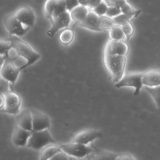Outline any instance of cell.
Segmentation results:
<instances>
[{
  "label": "cell",
  "instance_id": "19",
  "mask_svg": "<svg viewBox=\"0 0 160 160\" xmlns=\"http://www.w3.org/2000/svg\"><path fill=\"white\" fill-rule=\"evenodd\" d=\"M119 155L115 152L106 150H100L97 152H94L90 157L91 160H117Z\"/></svg>",
  "mask_w": 160,
  "mask_h": 160
},
{
  "label": "cell",
  "instance_id": "41",
  "mask_svg": "<svg viewBox=\"0 0 160 160\" xmlns=\"http://www.w3.org/2000/svg\"><path fill=\"white\" fill-rule=\"evenodd\" d=\"M71 160H91V159H90V157H86V158H71Z\"/></svg>",
  "mask_w": 160,
  "mask_h": 160
},
{
  "label": "cell",
  "instance_id": "12",
  "mask_svg": "<svg viewBox=\"0 0 160 160\" xmlns=\"http://www.w3.org/2000/svg\"><path fill=\"white\" fill-rule=\"evenodd\" d=\"M101 136H102V132L98 130L87 129L80 131L74 135L72 142L82 144H90L93 141L101 138Z\"/></svg>",
  "mask_w": 160,
  "mask_h": 160
},
{
  "label": "cell",
  "instance_id": "36",
  "mask_svg": "<svg viewBox=\"0 0 160 160\" xmlns=\"http://www.w3.org/2000/svg\"><path fill=\"white\" fill-rule=\"evenodd\" d=\"M50 160H71V157L68 155L65 152L61 151L60 152L57 153L55 156H53Z\"/></svg>",
  "mask_w": 160,
  "mask_h": 160
},
{
  "label": "cell",
  "instance_id": "14",
  "mask_svg": "<svg viewBox=\"0 0 160 160\" xmlns=\"http://www.w3.org/2000/svg\"><path fill=\"white\" fill-rule=\"evenodd\" d=\"M32 131H28L16 125L14 128L12 134V142L16 147L28 146V140L31 135Z\"/></svg>",
  "mask_w": 160,
  "mask_h": 160
},
{
  "label": "cell",
  "instance_id": "18",
  "mask_svg": "<svg viewBox=\"0 0 160 160\" xmlns=\"http://www.w3.org/2000/svg\"><path fill=\"white\" fill-rule=\"evenodd\" d=\"M90 8L88 7L82 5H78V7L71 11V15L72 20H74L77 23H81L85 20L87 16L90 12Z\"/></svg>",
  "mask_w": 160,
  "mask_h": 160
},
{
  "label": "cell",
  "instance_id": "24",
  "mask_svg": "<svg viewBox=\"0 0 160 160\" xmlns=\"http://www.w3.org/2000/svg\"><path fill=\"white\" fill-rule=\"evenodd\" d=\"M143 88L152 97L157 107L160 108V85L154 87V88H150V87H146L145 86V87H143Z\"/></svg>",
  "mask_w": 160,
  "mask_h": 160
},
{
  "label": "cell",
  "instance_id": "1",
  "mask_svg": "<svg viewBox=\"0 0 160 160\" xmlns=\"http://www.w3.org/2000/svg\"><path fill=\"white\" fill-rule=\"evenodd\" d=\"M127 56L114 55L104 51V64L113 82L117 83L125 75Z\"/></svg>",
  "mask_w": 160,
  "mask_h": 160
},
{
  "label": "cell",
  "instance_id": "23",
  "mask_svg": "<svg viewBox=\"0 0 160 160\" xmlns=\"http://www.w3.org/2000/svg\"><path fill=\"white\" fill-rule=\"evenodd\" d=\"M74 35H75V34H74V31L70 29V28H66L60 34V42L64 45H69L72 42L73 39H74Z\"/></svg>",
  "mask_w": 160,
  "mask_h": 160
},
{
  "label": "cell",
  "instance_id": "35",
  "mask_svg": "<svg viewBox=\"0 0 160 160\" xmlns=\"http://www.w3.org/2000/svg\"><path fill=\"white\" fill-rule=\"evenodd\" d=\"M7 58L9 60H11V61H13L14 59H15V58H17V57L19 56V55H18V51H17V50L15 49L14 47H11V48H10L9 51H8V53H7Z\"/></svg>",
  "mask_w": 160,
  "mask_h": 160
},
{
  "label": "cell",
  "instance_id": "25",
  "mask_svg": "<svg viewBox=\"0 0 160 160\" xmlns=\"http://www.w3.org/2000/svg\"><path fill=\"white\" fill-rule=\"evenodd\" d=\"M58 0H47L44 4V12L49 19H51L53 17V14L55 12V8H56L57 3Z\"/></svg>",
  "mask_w": 160,
  "mask_h": 160
},
{
  "label": "cell",
  "instance_id": "28",
  "mask_svg": "<svg viewBox=\"0 0 160 160\" xmlns=\"http://www.w3.org/2000/svg\"><path fill=\"white\" fill-rule=\"evenodd\" d=\"M108 9V5L104 1H102L101 3H99L98 5H97L95 8H94L93 9H91V11L94 13H95L98 16H105L107 11Z\"/></svg>",
  "mask_w": 160,
  "mask_h": 160
},
{
  "label": "cell",
  "instance_id": "29",
  "mask_svg": "<svg viewBox=\"0 0 160 160\" xmlns=\"http://www.w3.org/2000/svg\"><path fill=\"white\" fill-rule=\"evenodd\" d=\"M121 14H122V13L119 7H118V6H109L107 13H106V16L108 17V18H114L118 15H121Z\"/></svg>",
  "mask_w": 160,
  "mask_h": 160
},
{
  "label": "cell",
  "instance_id": "7",
  "mask_svg": "<svg viewBox=\"0 0 160 160\" xmlns=\"http://www.w3.org/2000/svg\"><path fill=\"white\" fill-rule=\"evenodd\" d=\"M4 26L8 33L12 36H23L30 30V28H27L20 22L15 13L6 17L4 19Z\"/></svg>",
  "mask_w": 160,
  "mask_h": 160
},
{
  "label": "cell",
  "instance_id": "34",
  "mask_svg": "<svg viewBox=\"0 0 160 160\" xmlns=\"http://www.w3.org/2000/svg\"><path fill=\"white\" fill-rule=\"evenodd\" d=\"M11 83L9 81L1 77V80H0V92H1V95H4V94H7L10 91H11Z\"/></svg>",
  "mask_w": 160,
  "mask_h": 160
},
{
  "label": "cell",
  "instance_id": "5",
  "mask_svg": "<svg viewBox=\"0 0 160 160\" xmlns=\"http://www.w3.org/2000/svg\"><path fill=\"white\" fill-rule=\"evenodd\" d=\"M55 143V140L52 137L48 129L40 131H32L28 140V147L34 150H42L50 144Z\"/></svg>",
  "mask_w": 160,
  "mask_h": 160
},
{
  "label": "cell",
  "instance_id": "30",
  "mask_svg": "<svg viewBox=\"0 0 160 160\" xmlns=\"http://www.w3.org/2000/svg\"><path fill=\"white\" fill-rule=\"evenodd\" d=\"M122 29L124 33V35H125V38H127L128 41H129L134 34V27H133L132 23L131 22H128L123 24L122 26Z\"/></svg>",
  "mask_w": 160,
  "mask_h": 160
},
{
  "label": "cell",
  "instance_id": "13",
  "mask_svg": "<svg viewBox=\"0 0 160 160\" xmlns=\"http://www.w3.org/2000/svg\"><path fill=\"white\" fill-rule=\"evenodd\" d=\"M105 52L111 53L114 55L127 56L129 51V47L128 43L122 40V41H113L110 39L105 46Z\"/></svg>",
  "mask_w": 160,
  "mask_h": 160
},
{
  "label": "cell",
  "instance_id": "32",
  "mask_svg": "<svg viewBox=\"0 0 160 160\" xmlns=\"http://www.w3.org/2000/svg\"><path fill=\"white\" fill-rule=\"evenodd\" d=\"M12 62L13 63L15 64V67H16L17 68H18L20 71H22L24 68H28V60L26 59L25 58H23L22 56H20V55L18 57H17L15 59L13 60Z\"/></svg>",
  "mask_w": 160,
  "mask_h": 160
},
{
  "label": "cell",
  "instance_id": "22",
  "mask_svg": "<svg viewBox=\"0 0 160 160\" xmlns=\"http://www.w3.org/2000/svg\"><path fill=\"white\" fill-rule=\"evenodd\" d=\"M110 39L113 41H122L125 38L124 33L122 31V27L118 25H114L109 30Z\"/></svg>",
  "mask_w": 160,
  "mask_h": 160
},
{
  "label": "cell",
  "instance_id": "4",
  "mask_svg": "<svg viewBox=\"0 0 160 160\" xmlns=\"http://www.w3.org/2000/svg\"><path fill=\"white\" fill-rule=\"evenodd\" d=\"M1 97V111L11 115H17L21 112L22 99L19 95L14 91L0 95Z\"/></svg>",
  "mask_w": 160,
  "mask_h": 160
},
{
  "label": "cell",
  "instance_id": "20",
  "mask_svg": "<svg viewBox=\"0 0 160 160\" xmlns=\"http://www.w3.org/2000/svg\"><path fill=\"white\" fill-rule=\"evenodd\" d=\"M116 6L119 7L122 14L130 15L131 17H136L139 15V10H135L127 0H117Z\"/></svg>",
  "mask_w": 160,
  "mask_h": 160
},
{
  "label": "cell",
  "instance_id": "3",
  "mask_svg": "<svg viewBox=\"0 0 160 160\" xmlns=\"http://www.w3.org/2000/svg\"><path fill=\"white\" fill-rule=\"evenodd\" d=\"M11 40L12 42V46L17 50L18 55L28 60V67L34 64L40 58L39 54L33 49L29 43L22 41L17 36H11Z\"/></svg>",
  "mask_w": 160,
  "mask_h": 160
},
{
  "label": "cell",
  "instance_id": "8",
  "mask_svg": "<svg viewBox=\"0 0 160 160\" xmlns=\"http://www.w3.org/2000/svg\"><path fill=\"white\" fill-rule=\"evenodd\" d=\"M71 20H72V18H71V12L68 11L55 18H53L51 19V28L48 31V36H55L60 30L68 28L71 22Z\"/></svg>",
  "mask_w": 160,
  "mask_h": 160
},
{
  "label": "cell",
  "instance_id": "2",
  "mask_svg": "<svg viewBox=\"0 0 160 160\" xmlns=\"http://www.w3.org/2000/svg\"><path fill=\"white\" fill-rule=\"evenodd\" d=\"M60 148L70 157L76 158H86L91 154H93L95 151V148L91 144H82L75 142L62 144L60 145Z\"/></svg>",
  "mask_w": 160,
  "mask_h": 160
},
{
  "label": "cell",
  "instance_id": "15",
  "mask_svg": "<svg viewBox=\"0 0 160 160\" xmlns=\"http://www.w3.org/2000/svg\"><path fill=\"white\" fill-rule=\"evenodd\" d=\"M16 125L28 131H33V117L31 109L22 110L16 115Z\"/></svg>",
  "mask_w": 160,
  "mask_h": 160
},
{
  "label": "cell",
  "instance_id": "6",
  "mask_svg": "<svg viewBox=\"0 0 160 160\" xmlns=\"http://www.w3.org/2000/svg\"><path fill=\"white\" fill-rule=\"evenodd\" d=\"M142 78H143V72L128 73L123 75L119 82L115 83V87L117 88H121L123 87H132L135 88L134 95H137L139 94L140 90L143 87Z\"/></svg>",
  "mask_w": 160,
  "mask_h": 160
},
{
  "label": "cell",
  "instance_id": "17",
  "mask_svg": "<svg viewBox=\"0 0 160 160\" xmlns=\"http://www.w3.org/2000/svg\"><path fill=\"white\" fill-rule=\"evenodd\" d=\"M143 86L154 88L160 85V70L151 69L143 72Z\"/></svg>",
  "mask_w": 160,
  "mask_h": 160
},
{
  "label": "cell",
  "instance_id": "26",
  "mask_svg": "<svg viewBox=\"0 0 160 160\" xmlns=\"http://www.w3.org/2000/svg\"><path fill=\"white\" fill-rule=\"evenodd\" d=\"M114 25H115V23L112 18H108L106 15L100 17V26L103 31L110 30Z\"/></svg>",
  "mask_w": 160,
  "mask_h": 160
},
{
  "label": "cell",
  "instance_id": "33",
  "mask_svg": "<svg viewBox=\"0 0 160 160\" xmlns=\"http://www.w3.org/2000/svg\"><path fill=\"white\" fill-rule=\"evenodd\" d=\"M11 47H12V42L11 39L1 40V42H0V54L1 55H7V53Z\"/></svg>",
  "mask_w": 160,
  "mask_h": 160
},
{
  "label": "cell",
  "instance_id": "11",
  "mask_svg": "<svg viewBox=\"0 0 160 160\" xmlns=\"http://www.w3.org/2000/svg\"><path fill=\"white\" fill-rule=\"evenodd\" d=\"M15 15L27 28H32L34 27L36 20V15L35 11L31 7H22L17 10L15 12Z\"/></svg>",
  "mask_w": 160,
  "mask_h": 160
},
{
  "label": "cell",
  "instance_id": "16",
  "mask_svg": "<svg viewBox=\"0 0 160 160\" xmlns=\"http://www.w3.org/2000/svg\"><path fill=\"white\" fill-rule=\"evenodd\" d=\"M80 27L85 28L91 31H97V32H102V29L100 26V17L91 11L85 18L83 22L79 23Z\"/></svg>",
  "mask_w": 160,
  "mask_h": 160
},
{
  "label": "cell",
  "instance_id": "40",
  "mask_svg": "<svg viewBox=\"0 0 160 160\" xmlns=\"http://www.w3.org/2000/svg\"><path fill=\"white\" fill-rule=\"evenodd\" d=\"M78 2H79L80 5L86 6V7H89V4H90V2H91V0H78Z\"/></svg>",
  "mask_w": 160,
  "mask_h": 160
},
{
  "label": "cell",
  "instance_id": "31",
  "mask_svg": "<svg viewBox=\"0 0 160 160\" xmlns=\"http://www.w3.org/2000/svg\"><path fill=\"white\" fill-rule=\"evenodd\" d=\"M131 18H132V17L130 16V15H125V14H121V15H118V16L112 18V19L114 20L115 25H118L122 27L123 24L127 23V22H131Z\"/></svg>",
  "mask_w": 160,
  "mask_h": 160
},
{
  "label": "cell",
  "instance_id": "21",
  "mask_svg": "<svg viewBox=\"0 0 160 160\" xmlns=\"http://www.w3.org/2000/svg\"><path fill=\"white\" fill-rule=\"evenodd\" d=\"M62 151L59 146L57 145H48L43 149H42L40 154L39 160H50L53 156H55L57 153Z\"/></svg>",
  "mask_w": 160,
  "mask_h": 160
},
{
  "label": "cell",
  "instance_id": "39",
  "mask_svg": "<svg viewBox=\"0 0 160 160\" xmlns=\"http://www.w3.org/2000/svg\"><path fill=\"white\" fill-rule=\"evenodd\" d=\"M102 1H103V0H91V2H90V4H89V7H88V8H89L90 9H93V8H95L97 5H98L99 3H101Z\"/></svg>",
  "mask_w": 160,
  "mask_h": 160
},
{
  "label": "cell",
  "instance_id": "10",
  "mask_svg": "<svg viewBox=\"0 0 160 160\" xmlns=\"http://www.w3.org/2000/svg\"><path fill=\"white\" fill-rule=\"evenodd\" d=\"M33 117V131H40L49 129L51 120L45 113L35 109H31Z\"/></svg>",
  "mask_w": 160,
  "mask_h": 160
},
{
  "label": "cell",
  "instance_id": "27",
  "mask_svg": "<svg viewBox=\"0 0 160 160\" xmlns=\"http://www.w3.org/2000/svg\"><path fill=\"white\" fill-rule=\"evenodd\" d=\"M66 11H68V8H67V4H66L65 0H58L56 8H55V12L53 14L52 18H55V17L58 16L60 15H62V14L65 13Z\"/></svg>",
  "mask_w": 160,
  "mask_h": 160
},
{
  "label": "cell",
  "instance_id": "9",
  "mask_svg": "<svg viewBox=\"0 0 160 160\" xmlns=\"http://www.w3.org/2000/svg\"><path fill=\"white\" fill-rule=\"evenodd\" d=\"M20 71H21L15 67L12 61L7 58L5 62L1 65L0 75L2 78L9 81L13 86L18 79Z\"/></svg>",
  "mask_w": 160,
  "mask_h": 160
},
{
  "label": "cell",
  "instance_id": "37",
  "mask_svg": "<svg viewBox=\"0 0 160 160\" xmlns=\"http://www.w3.org/2000/svg\"><path fill=\"white\" fill-rule=\"evenodd\" d=\"M66 4H67V8H68V11L71 12L72 10L75 9L76 7L80 5L78 0H65Z\"/></svg>",
  "mask_w": 160,
  "mask_h": 160
},
{
  "label": "cell",
  "instance_id": "38",
  "mask_svg": "<svg viewBox=\"0 0 160 160\" xmlns=\"http://www.w3.org/2000/svg\"><path fill=\"white\" fill-rule=\"evenodd\" d=\"M117 160H136L135 158V157L133 156L131 154H122V155H119L118 159Z\"/></svg>",
  "mask_w": 160,
  "mask_h": 160
}]
</instances>
